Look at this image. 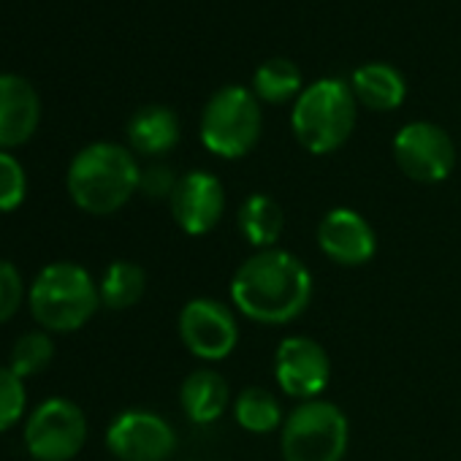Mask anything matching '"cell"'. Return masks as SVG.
Segmentation results:
<instances>
[{
	"label": "cell",
	"mask_w": 461,
	"mask_h": 461,
	"mask_svg": "<svg viewBox=\"0 0 461 461\" xmlns=\"http://www.w3.org/2000/svg\"><path fill=\"white\" fill-rule=\"evenodd\" d=\"M234 420L250 434H269L283 429L285 415L280 399L272 391L250 385L234 399Z\"/></svg>",
	"instance_id": "cell-19"
},
{
	"label": "cell",
	"mask_w": 461,
	"mask_h": 461,
	"mask_svg": "<svg viewBox=\"0 0 461 461\" xmlns=\"http://www.w3.org/2000/svg\"><path fill=\"white\" fill-rule=\"evenodd\" d=\"M261 101L253 90L240 85L220 87L201 112V141L222 160H240L250 155L261 139Z\"/></svg>",
	"instance_id": "cell-5"
},
{
	"label": "cell",
	"mask_w": 461,
	"mask_h": 461,
	"mask_svg": "<svg viewBox=\"0 0 461 461\" xmlns=\"http://www.w3.org/2000/svg\"><path fill=\"white\" fill-rule=\"evenodd\" d=\"M393 160L412 182L434 185L453 174L456 144L447 131L434 122H407L393 136Z\"/></svg>",
	"instance_id": "cell-9"
},
{
	"label": "cell",
	"mask_w": 461,
	"mask_h": 461,
	"mask_svg": "<svg viewBox=\"0 0 461 461\" xmlns=\"http://www.w3.org/2000/svg\"><path fill=\"white\" fill-rule=\"evenodd\" d=\"M253 93L258 101L264 104H285V101H296L304 93V82H302V71L294 60L288 58H272L264 66L256 68L253 77Z\"/></svg>",
	"instance_id": "cell-20"
},
{
	"label": "cell",
	"mask_w": 461,
	"mask_h": 461,
	"mask_svg": "<svg viewBox=\"0 0 461 461\" xmlns=\"http://www.w3.org/2000/svg\"><path fill=\"white\" fill-rule=\"evenodd\" d=\"M39 120L41 101L36 87L17 74H0V149L6 152L31 141Z\"/></svg>",
	"instance_id": "cell-14"
},
{
	"label": "cell",
	"mask_w": 461,
	"mask_h": 461,
	"mask_svg": "<svg viewBox=\"0 0 461 461\" xmlns=\"http://www.w3.org/2000/svg\"><path fill=\"white\" fill-rule=\"evenodd\" d=\"M350 90L356 101L372 112H393L402 106L407 95L404 77L388 63H366L358 66L350 77Z\"/></svg>",
	"instance_id": "cell-17"
},
{
	"label": "cell",
	"mask_w": 461,
	"mask_h": 461,
	"mask_svg": "<svg viewBox=\"0 0 461 461\" xmlns=\"http://www.w3.org/2000/svg\"><path fill=\"white\" fill-rule=\"evenodd\" d=\"M230 402V388H228V380L203 366V369H195L190 372L185 380H182V388H179V404L185 410V415L198 423V426H206V423H214L225 407Z\"/></svg>",
	"instance_id": "cell-15"
},
{
	"label": "cell",
	"mask_w": 461,
	"mask_h": 461,
	"mask_svg": "<svg viewBox=\"0 0 461 461\" xmlns=\"http://www.w3.org/2000/svg\"><path fill=\"white\" fill-rule=\"evenodd\" d=\"M31 315L44 331H79L101 307V291L93 275L71 261L50 264L39 272L28 294Z\"/></svg>",
	"instance_id": "cell-3"
},
{
	"label": "cell",
	"mask_w": 461,
	"mask_h": 461,
	"mask_svg": "<svg viewBox=\"0 0 461 461\" xmlns=\"http://www.w3.org/2000/svg\"><path fill=\"white\" fill-rule=\"evenodd\" d=\"M106 447L120 461H168L176 450V431L152 410H125L109 423Z\"/></svg>",
	"instance_id": "cell-11"
},
{
	"label": "cell",
	"mask_w": 461,
	"mask_h": 461,
	"mask_svg": "<svg viewBox=\"0 0 461 461\" xmlns=\"http://www.w3.org/2000/svg\"><path fill=\"white\" fill-rule=\"evenodd\" d=\"M318 248L337 267H364L377 253V234L361 212L337 206L318 225Z\"/></svg>",
	"instance_id": "cell-13"
},
{
	"label": "cell",
	"mask_w": 461,
	"mask_h": 461,
	"mask_svg": "<svg viewBox=\"0 0 461 461\" xmlns=\"http://www.w3.org/2000/svg\"><path fill=\"white\" fill-rule=\"evenodd\" d=\"M141 168L131 149L112 141L85 147L68 166V195L90 214H112L122 209L139 190Z\"/></svg>",
	"instance_id": "cell-2"
},
{
	"label": "cell",
	"mask_w": 461,
	"mask_h": 461,
	"mask_svg": "<svg viewBox=\"0 0 461 461\" xmlns=\"http://www.w3.org/2000/svg\"><path fill=\"white\" fill-rule=\"evenodd\" d=\"M25 302V283L14 264L0 261V323H9Z\"/></svg>",
	"instance_id": "cell-25"
},
{
	"label": "cell",
	"mask_w": 461,
	"mask_h": 461,
	"mask_svg": "<svg viewBox=\"0 0 461 461\" xmlns=\"http://www.w3.org/2000/svg\"><path fill=\"white\" fill-rule=\"evenodd\" d=\"M237 222L240 234L256 248V253L277 248L285 234V212L280 201L267 193H250L237 212Z\"/></svg>",
	"instance_id": "cell-16"
},
{
	"label": "cell",
	"mask_w": 461,
	"mask_h": 461,
	"mask_svg": "<svg viewBox=\"0 0 461 461\" xmlns=\"http://www.w3.org/2000/svg\"><path fill=\"white\" fill-rule=\"evenodd\" d=\"M128 141L139 155H166L179 141V120L166 106H144L128 122Z\"/></svg>",
	"instance_id": "cell-18"
},
{
	"label": "cell",
	"mask_w": 461,
	"mask_h": 461,
	"mask_svg": "<svg viewBox=\"0 0 461 461\" xmlns=\"http://www.w3.org/2000/svg\"><path fill=\"white\" fill-rule=\"evenodd\" d=\"M176 176L168 166L163 163H155V166H147L141 171V179H139V190L152 198V201H163V198H171L174 187H176Z\"/></svg>",
	"instance_id": "cell-26"
},
{
	"label": "cell",
	"mask_w": 461,
	"mask_h": 461,
	"mask_svg": "<svg viewBox=\"0 0 461 461\" xmlns=\"http://www.w3.org/2000/svg\"><path fill=\"white\" fill-rule=\"evenodd\" d=\"M52 356H55L52 337L47 331H28L14 342L9 366L25 380V377H33V375L44 372L52 364Z\"/></svg>",
	"instance_id": "cell-22"
},
{
	"label": "cell",
	"mask_w": 461,
	"mask_h": 461,
	"mask_svg": "<svg viewBox=\"0 0 461 461\" xmlns=\"http://www.w3.org/2000/svg\"><path fill=\"white\" fill-rule=\"evenodd\" d=\"M350 445V423L339 404L310 399L285 415L280 429L283 461H342Z\"/></svg>",
	"instance_id": "cell-6"
},
{
	"label": "cell",
	"mask_w": 461,
	"mask_h": 461,
	"mask_svg": "<svg viewBox=\"0 0 461 461\" xmlns=\"http://www.w3.org/2000/svg\"><path fill=\"white\" fill-rule=\"evenodd\" d=\"M275 380L291 399H321L331 383V358L318 339L291 334L275 350Z\"/></svg>",
	"instance_id": "cell-10"
},
{
	"label": "cell",
	"mask_w": 461,
	"mask_h": 461,
	"mask_svg": "<svg viewBox=\"0 0 461 461\" xmlns=\"http://www.w3.org/2000/svg\"><path fill=\"white\" fill-rule=\"evenodd\" d=\"M25 380L12 366H0V431H9L25 415Z\"/></svg>",
	"instance_id": "cell-23"
},
{
	"label": "cell",
	"mask_w": 461,
	"mask_h": 461,
	"mask_svg": "<svg viewBox=\"0 0 461 461\" xmlns=\"http://www.w3.org/2000/svg\"><path fill=\"white\" fill-rule=\"evenodd\" d=\"M358 101L348 82L318 79L294 101L291 128L296 141L312 155L337 152L356 128Z\"/></svg>",
	"instance_id": "cell-4"
},
{
	"label": "cell",
	"mask_w": 461,
	"mask_h": 461,
	"mask_svg": "<svg viewBox=\"0 0 461 461\" xmlns=\"http://www.w3.org/2000/svg\"><path fill=\"white\" fill-rule=\"evenodd\" d=\"M98 291H101V304L106 310H128L141 302L147 291V275L133 261H114L104 272Z\"/></svg>",
	"instance_id": "cell-21"
},
{
	"label": "cell",
	"mask_w": 461,
	"mask_h": 461,
	"mask_svg": "<svg viewBox=\"0 0 461 461\" xmlns=\"http://www.w3.org/2000/svg\"><path fill=\"white\" fill-rule=\"evenodd\" d=\"M174 222L190 237H203L217 228L225 212V187L212 171H187L168 198Z\"/></svg>",
	"instance_id": "cell-12"
},
{
	"label": "cell",
	"mask_w": 461,
	"mask_h": 461,
	"mask_svg": "<svg viewBox=\"0 0 461 461\" xmlns=\"http://www.w3.org/2000/svg\"><path fill=\"white\" fill-rule=\"evenodd\" d=\"M28 195V176L23 163L0 149V212H14Z\"/></svg>",
	"instance_id": "cell-24"
},
{
	"label": "cell",
	"mask_w": 461,
	"mask_h": 461,
	"mask_svg": "<svg viewBox=\"0 0 461 461\" xmlns=\"http://www.w3.org/2000/svg\"><path fill=\"white\" fill-rule=\"evenodd\" d=\"M87 442V418L71 399L41 402L25 423V445L36 461H71Z\"/></svg>",
	"instance_id": "cell-7"
},
{
	"label": "cell",
	"mask_w": 461,
	"mask_h": 461,
	"mask_svg": "<svg viewBox=\"0 0 461 461\" xmlns=\"http://www.w3.org/2000/svg\"><path fill=\"white\" fill-rule=\"evenodd\" d=\"M230 302L237 312L256 323H294L312 302V272L299 256L283 248L258 250L234 272Z\"/></svg>",
	"instance_id": "cell-1"
},
{
	"label": "cell",
	"mask_w": 461,
	"mask_h": 461,
	"mask_svg": "<svg viewBox=\"0 0 461 461\" xmlns=\"http://www.w3.org/2000/svg\"><path fill=\"white\" fill-rule=\"evenodd\" d=\"M182 345L201 361H222L240 345V321L234 307L217 299H190L176 318Z\"/></svg>",
	"instance_id": "cell-8"
}]
</instances>
